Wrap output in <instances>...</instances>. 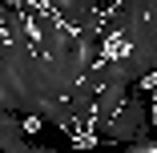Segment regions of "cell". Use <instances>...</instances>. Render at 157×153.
Returning <instances> with one entry per match:
<instances>
[{
    "instance_id": "obj_1",
    "label": "cell",
    "mask_w": 157,
    "mask_h": 153,
    "mask_svg": "<svg viewBox=\"0 0 157 153\" xmlns=\"http://www.w3.org/2000/svg\"><path fill=\"white\" fill-rule=\"evenodd\" d=\"M149 125H153V105H149L145 97H133V93H129L125 109L113 117V125H109L105 141H117V145H133V141L149 137Z\"/></svg>"
},
{
    "instance_id": "obj_2",
    "label": "cell",
    "mask_w": 157,
    "mask_h": 153,
    "mask_svg": "<svg viewBox=\"0 0 157 153\" xmlns=\"http://www.w3.org/2000/svg\"><path fill=\"white\" fill-rule=\"evenodd\" d=\"M125 153H157V137H141L133 145H125Z\"/></svg>"
}]
</instances>
